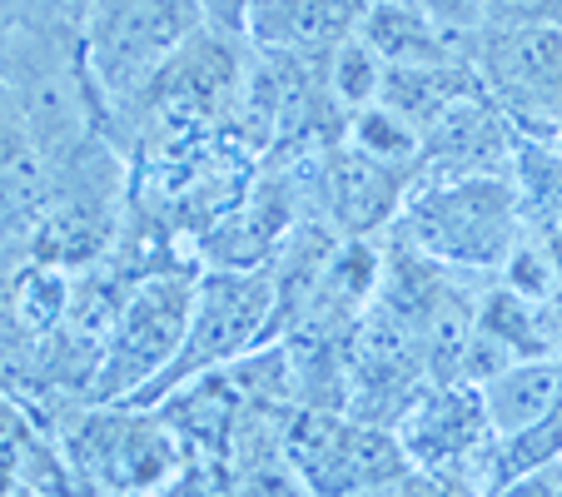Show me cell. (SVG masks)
I'll use <instances>...</instances> for the list:
<instances>
[{
	"label": "cell",
	"mask_w": 562,
	"mask_h": 497,
	"mask_svg": "<svg viewBox=\"0 0 562 497\" xmlns=\"http://www.w3.org/2000/svg\"><path fill=\"white\" fill-rule=\"evenodd\" d=\"M55 194H60L55 155L0 75V244L31 239L55 210Z\"/></svg>",
	"instance_id": "6"
},
{
	"label": "cell",
	"mask_w": 562,
	"mask_h": 497,
	"mask_svg": "<svg viewBox=\"0 0 562 497\" xmlns=\"http://www.w3.org/2000/svg\"><path fill=\"white\" fill-rule=\"evenodd\" d=\"M477 25H562V0H473Z\"/></svg>",
	"instance_id": "10"
},
{
	"label": "cell",
	"mask_w": 562,
	"mask_h": 497,
	"mask_svg": "<svg viewBox=\"0 0 562 497\" xmlns=\"http://www.w3.org/2000/svg\"><path fill=\"white\" fill-rule=\"evenodd\" d=\"M200 31V0H86L80 5L75 15L80 60L120 155L139 139V120L159 75L180 60Z\"/></svg>",
	"instance_id": "1"
},
{
	"label": "cell",
	"mask_w": 562,
	"mask_h": 497,
	"mask_svg": "<svg viewBox=\"0 0 562 497\" xmlns=\"http://www.w3.org/2000/svg\"><path fill=\"white\" fill-rule=\"evenodd\" d=\"M0 5H5L11 25H21V21H75L86 0H0Z\"/></svg>",
	"instance_id": "13"
},
{
	"label": "cell",
	"mask_w": 562,
	"mask_h": 497,
	"mask_svg": "<svg viewBox=\"0 0 562 497\" xmlns=\"http://www.w3.org/2000/svg\"><path fill=\"white\" fill-rule=\"evenodd\" d=\"M418 174L389 170L379 159L359 155L353 145L334 149L329 170H324V200H329L339 229L349 234H373L379 224H389L393 214H404L408 194H414Z\"/></svg>",
	"instance_id": "8"
},
{
	"label": "cell",
	"mask_w": 562,
	"mask_h": 497,
	"mask_svg": "<svg viewBox=\"0 0 562 497\" xmlns=\"http://www.w3.org/2000/svg\"><path fill=\"white\" fill-rule=\"evenodd\" d=\"M265 0H200L204 25L220 35H234V41H249V21L259 15Z\"/></svg>",
	"instance_id": "11"
},
{
	"label": "cell",
	"mask_w": 562,
	"mask_h": 497,
	"mask_svg": "<svg viewBox=\"0 0 562 497\" xmlns=\"http://www.w3.org/2000/svg\"><path fill=\"white\" fill-rule=\"evenodd\" d=\"M473 75L528 135H562V25H477Z\"/></svg>",
	"instance_id": "5"
},
{
	"label": "cell",
	"mask_w": 562,
	"mask_h": 497,
	"mask_svg": "<svg viewBox=\"0 0 562 497\" xmlns=\"http://www.w3.org/2000/svg\"><path fill=\"white\" fill-rule=\"evenodd\" d=\"M274 318H279L274 269H204L200 284H194L184 349L125 408H159V398H170L175 388L224 369L239 353L259 349V339H265V328H274Z\"/></svg>",
	"instance_id": "3"
},
{
	"label": "cell",
	"mask_w": 562,
	"mask_h": 497,
	"mask_svg": "<svg viewBox=\"0 0 562 497\" xmlns=\"http://www.w3.org/2000/svg\"><path fill=\"white\" fill-rule=\"evenodd\" d=\"M373 0H265L249 21V45L304 65H329L339 45L363 31Z\"/></svg>",
	"instance_id": "7"
},
{
	"label": "cell",
	"mask_w": 562,
	"mask_h": 497,
	"mask_svg": "<svg viewBox=\"0 0 562 497\" xmlns=\"http://www.w3.org/2000/svg\"><path fill=\"white\" fill-rule=\"evenodd\" d=\"M383 75H389V65L379 60V50H373L363 35H353V41L339 45V50L329 55V65H324V90H329V105L339 110L344 120H353L359 110L379 105Z\"/></svg>",
	"instance_id": "9"
},
{
	"label": "cell",
	"mask_w": 562,
	"mask_h": 497,
	"mask_svg": "<svg viewBox=\"0 0 562 497\" xmlns=\"http://www.w3.org/2000/svg\"><path fill=\"white\" fill-rule=\"evenodd\" d=\"M194 284L184 269H155L125 289L115 324H110L105 353L90 379V403H135L159 373L175 363L190 334Z\"/></svg>",
	"instance_id": "4"
},
{
	"label": "cell",
	"mask_w": 562,
	"mask_h": 497,
	"mask_svg": "<svg viewBox=\"0 0 562 497\" xmlns=\"http://www.w3.org/2000/svg\"><path fill=\"white\" fill-rule=\"evenodd\" d=\"M488 497H562V458L548 467H532V473L513 477V483L493 487Z\"/></svg>",
	"instance_id": "12"
},
{
	"label": "cell",
	"mask_w": 562,
	"mask_h": 497,
	"mask_svg": "<svg viewBox=\"0 0 562 497\" xmlns=\"http://www.w3.org/2000/svg\"><path fill=\"white\" fill-rule=\"evenodd\" d=\"M5 35H11V15H5V5H0V45H5Z\"/></svg>",
	"instance_id": "14"
},
{
	"label": "cell",
	"mask_w": 562,
	"mask_h": 497,
	"mask_svg": "<svg viewBox=\"0 0 562 497\" xmlns=\"http://www.w3.org/2000/svg\"><path fill=\"white\" fill-rule=\"evenodd\" d=\"M398 234L434 264L503 269L522 244V200L508 174L424 180L398 214Z\"/></svg>",
	"instance_id": "2"
}]
</instances>
